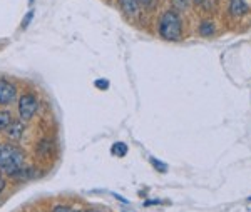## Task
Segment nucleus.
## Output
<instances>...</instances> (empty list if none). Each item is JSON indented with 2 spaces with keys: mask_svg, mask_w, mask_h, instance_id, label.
<instances>
[{
  "mask_svg": "<svg viewBox=\"0 0 251 212\" xmlns=\"http://www.w3.org/2000/svg\"><path fill=\"white\" fill-rule=\"evenodd\" d=\"M159 34L164 40H169V42H176V40L181 39L183 24H181V19L176 12H166L163 17H161Z\"/></svg>",
  "mask_w": 251,
  "mask_h": 212,
  "instance_id": "1",
  "label": "nucleus"
},
{
  "mask_svg": "<svg viewBox=\"0 0 251 212\" xmlns=\"http://www.w3.org/2000/svg\"><path fill=\"white\" fill-rule=\"evenodd\" d=\"M24 154L14 145H0V170L14 175L22 169Z\"/></svg>",
  "mask_w": 251,
  "mask_h": 212,
  "instance_id": "2",
  "label": "nucleus"
},
{
  "mask_svg": "<svg viewBox=\"0 0 251 212\" xmlns=\"http://www.w3.org/2000/svg\"><path fill=\"white\" fill-rule=\"evenodd\" d=\"M39 109V102L35 99L34 95H30V94H25V95L20 97L19 100V114H20V119L24 122L30 120L32 117L35 116V112H37Z\"/></svg>",
  "mask_w": 251,
  "mask_h": 212,
  "instance_id": "3",
  "label": "nucleus"
},
{
  "mask_svg": "<svg viewBox=\"0 0 251 212\" xmlns=\"http://www.w3.org/2000/svg\"><path fill=\"white\" fill-rule=\"evenodd\" d=\"M15 97H17V91H15L14 85L7 82V80H0V104H10V102L15 100Z\"/></svg>",
  "mask_w": 251,
  "mask_h": 212,
  "instance_id": "4",
  "label": "nucleus"
},
{
  "mask_svg": "<svg viewBox=\"0 0 251 212\" xmlns=\"http://www.w3.org/2000/svg\"><path fill=\"white\" fill-rule=\"evenodd\" d=\"M24 122H19V120H12L10 125L7 127V136H9V139H12V141H19L20 137H22L24 134Z\"/></svg>",
  "mask_w": 251,
  "mask_h": 212,
  "instance_id": "5",
  "label": "nucleus"
},
{
  "mask_svg": "<svg viewBox=\"0 0 251 212\" xmlns=\"http://www.w3.org/2000/svg\"><path fill=\"white\" fill-rule=\"evenodd\" d=\"M119 5L124 14L136 15L137 10H139V0H119Z\"/></svg>",
  "mask_w": 251,
  "mask_h": 212,
  "instance_id": "6",
  "label": "nucleus"
},
{
  "mask_svg": "<svg viewBox=\"0 0 251 212\" xmlns=\"http://www.w3.org/2000/svg\"><path fill=\"white\" fill-rule=\"evenodd\" d=\"M246 10H248V5H246L245 0H231L229 2V12H231L234 17H241Z\"/></svg>",
  "mask_w": 251,
  "mask_h": 212,
  "instance_id": "7",
  "label": "nucleus"
},
{
  "mask_svg": "<svg viewBox=\"0 0 251 212\" xmlns=\"http://www.w3.org/2000/svg\"><path fill=\"white\" fill-rule=\"evenodd\" d=\"M112 154L117 157H123L127 154V145L124 144V142H116L114 145H112Z\"/></svg>",
  "mask_w": 251,
  "mask_h": 212,
  "instance_id": "8",
  "label": "nucleus"
},
{
  "mask_svg": "<svg viewBox=\"0 0 251 212\" xmlns=\"http://www.w3.org/2000/svg\"><path fill=\"white\" fill-rule=\"evenodd\" d=\"M12 116L7 111H0V130H5L10 125Z\"/></svg>",
  "mask_w": 251,
  "mask_h": 212,
  "instance_id": "9",
  "label": "nucleus"
},
{
  "mask_svg": "<svg viewBox=\"0 0 251 212\" xmlns=\"http://www.w3.org/2000/svg\"><path fill=\"white\" fill-rule=\"evenodd\" d=\"M200 34L204 35V37H208V35L214 34V25H213L211 22H203L200 25Z\"/></svg>",
  "mask_w": 251,
  "mask_h": 212,
  "instance_id": "10",
  "label": "nucleus"
},
{
  "mask_svg": "<svg viewBox=\"0 0 251 212\" xmlns=\"http://www.w3.org/2000/svg\"><path fill=\"white\" fill-rule=\"evenodd\" d=\"M151 164L154 165L157 170H163V172H164V170H168V167H166L164 164H159V162H157L156 159H152V157H151Z\"/></svg>",
  "mask_w": 251,
  "mask_h": 212,
  "instance_id": "11",
  "label": "nucleus"
},
{
  "mask_svg": "<svg viewBox=\"0 0 251 212\" xmlns=\"http://www.w3.org/2000/svg\"><path fill=\"white\" fill-rule=\"evenodd\" d=\"M32 17H34V12H29V14L25 15V19H24V22H22V28H27V25L30 24Z\"/></svg>",
  "mask_w": 251,
  "mask_h": 212,
  "instance_id": "12",
  "label": "nucleus"
},
{
  "mask_svg": "<svg viewBox=\"0 0 251 212\" xmlns=\"http://www.w3.org/2000/svg\"><path fill=\"white\" fill-rule=\"evenodd\" d=\"M96 85H97L99 89H107V87H109V82H107V80H104V79H99V80L96 82Z\"/></svg>",
  "mask_w": 251,
  "mask_h": 212,
  "instance_id": "13",
  "label": "nucleus"
},
{
  "mask_svg": "<svg viewBox=\"0 0 251 212\" xmlns=\"http://www.w3.org/2000/svg\"><path fill=\"white\" fill-rule=\"evenodd\" d=\"M54 212H77V211H72V209H69V207H64V206H57L54 209Z\"/></svg>",
  "mask_w": 251,
  "mask_h": 212,
  "instance_id": "14",
  "label": "nucleus"
},
{
  "mask_svg": "<svg viewBox=\"0 0 251 212\" xmlns=\"http://www.w3.org/2000/svg\"><path fill=\"white\" fill-rule=\"evenodd\" d=\"M3 189H5V181H3V179L0 177V194H2Z\"/></svg>",
  "mask_w": 251,
  "mask_h": 212,
  "instance_id": "15",
  "label": "nucleus"
},
{
  "mask_svg": "<svg viewBox=\"0 0 251 212\" xmlns=\"http://www.w3.org/2000/svg\"><path fill=\"white\" fill-rule=\"evenodd\" d=\"M29 2H30V3H34V0H29Z\"/></svg>",
  "mask_w": 251,
  "mask_h": 212,
  "instance_id": "16",
  "label": "nucleus"
},
{
  "mask_svg": "<svg viewBox=\"0 0 251 212\" xmlns=\"http://www.w3.org/2000/svg\"><path fill=\"white\" fill-rule=\"evenodd\" d=\"M89 212H97V211H89Z\"/></svg>",
  "mask_w": 251,
  "mask_h": 212,
  "instance_id": "17",
  "label": "nucleus"
},
{
  "mask_svg": "<svg viewBox=\"0 0 251 212\" xmlns=\"http://www.w3.org/2000/svg\"><path fill=\"white\" fill-rule=\"evenodd\" d=\"M250 201H251V197H250Z\"/></svg>",
  "mask_w": 251,
  "mask_h": 212,
  "instance_id": "18",
  "label": "nucleus"
}]
</instances>
